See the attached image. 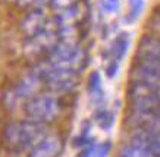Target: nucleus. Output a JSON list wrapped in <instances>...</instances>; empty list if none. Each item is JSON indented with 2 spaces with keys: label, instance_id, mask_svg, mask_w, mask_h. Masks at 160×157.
Wrapping results in <instances>:
<instances>
[{
  "label": "nucleus",
  "instance_id": "nucleus-1",
  "mask_svg": "<svg viewBox=\"0 0 160 157\" xmlns=\"http://www.w3.org/2000/svg\"><path fill=\"white\" fill-rule=\"evenodd\" d=\"M47 129H49V125L25 119L21 122L8 123L3 131V138L6 144L10 147L31 151L41 140L49 135Z\"/></svg>",
  "mask_w": 160,
  "mask_h": 157
},
{
  "label": "nucleus",
  "instance_id": "nucleus-2",
  "mask_svg": "<svg viewBox=\"0 0 160 157\" xmlns=\"http://www.w3.org/2000/svg\"><path fill=\"white\" fill-rule=\"evenodd\" d=\"M43 85H44L43 69L41 68L32 69V71L27 72L24 76H21L18 79V82L3 94V104L6 106V109L13 110L21 103H27L34 96H37Z\"/></svg>",
  "mask_w": 160,
  "mask_h": 157
},
{
  "label": "nucleus",
  "instance_id": "nucleus-3",
  "mask_svg": "<svg viewBox=\"0 0 160 157\" xmlns=\"http://www.w3.org/2000/svg\"><path fill=\"white\" fill-rule=\"evenodd\" d=\"M62 109L63 106L59 96L49 91L44 94L38 93L31 100H28L24 106V112L29 120L49 125L60 116Z\"/></svg>",
  "mask_w": 160,
  "mask_h": 157
},
{
  "label": "nucleus",
  "instance_id": "nucleus-4",
  "mask_svg": "<svg viewBox=\"0 0 160 157\" xmlns=\"http://www.w3.org/2000/svg\"><path fill=\"white\" fill-rule=\"evenodd\" d=\"M47 66L62 69H72L79 72L85 65V53L78 43L59 41L58 46L49 53Z\"/></svg>",
  "mask_w": 160,
  "mask_h": 157
},
{
  "label": "nucleus",
  "instance_id": "nucleus-5",
  "mask_svg": "<svg viewBox=\"0 0 160 157\" xmlns=\"http://www.w3.org/2000/svg\"><path fill=\"white\" fill-rule=\"evenodd\" d=\"M43 69V79L44 85L49 88L50 93L65 94L73 91V88L78 84V76L79 72L72 71V69H62V68H52V66H41Z\"/></svg>",
  "mask_w": 160,
  "mask_h": 157
},
{
  "label": "nucleus",
  "instance_id": "nucleus-6",
  "mask_svg": "<svg viewBox=\"0 0 160 157\" xmlns=\"http://www.w3.org/2000/svg\"><path fill=\"white\" fill-rule=\"evenodd\" d=\"M131 81L146 84L151 88H160V60L137 56L131 69Z\"/></svg>",
  "mask_w": 160,
  "mask_h": 157
},
{
  "label": "nucleus",
  "instance_id": "nucleus-7",
  "mask_svg": "<svg viewBox=\"0 0 160 157\" xmlns=\"http://www.w3.org/2000/svg\"><path fill=\"white\" fill-rule=\"evenodd\" d=\"M59 34H58V24L49 22L47 27L41 32H38L34 37H29L25 43V53L29 56H40V54L47 53L58 46Z\"/></svg>",
  "mask_w": 160,
  "mask_h": 157
},
{
  "label": "nucleus",
  "instance_id": "nucleus-8",
  "mask_svg": "<svg viewBox=\"0 0 160 157\" xmlns=\"http://www.w3.org/2000/svg\"><path fill=\"white\" fill-rule=\"evenodd\" d=\"M126 125L131 131H144L151 135H160V110L148 113H137L131 112L126 118Z\"/></svg>",
  "mask_w": 160,
  "mask_h": 157
},
{
  "label": "nucleus",
  "instance_id": "nucleus-9",
  "mask_svg": "<svg viewBox=\"0 0 160 157\" xmlns=\"http://www.w3.org/2000/svg\"><path fill=\"white\" fill-rule=\"evenodd\" d=\"M47 24H49V19H47L46 12L41 7H35L22 18V21L19 22V28L29 38L41 32L47 27Z\"/></svg>",
  "mask_w": 160,
  "mask_h": 157
},
{
  "label": "nucleus",
  "instance_id": "nucleus-10",
  "mask_svg": "<svg viewBox=\"0 0 160 157\" xmlns=\"http://www.w3.org/2000/svg\"><path fill=\"white\" fill-rule=\"evenodd\" d=\"M62 138L56 134H49L29 151L28 157H58L62 153Z\"/></svg>",
  "mask_w": 160,
  "mask_h": 157
},
{
  "label": "nucleus",
  "instance_id": "nucleus-11",
  "mask_svg": "<svg viewBox=\"0 0 160 157\" xmlns=\"http://www.w3.org/2000/svg\"><path fill=\"white\" fill-rule=\"evenodd\" d=\"M88 94H90V98L94 104H100L104 101V91H103V85H102V76L97 71H94L90 74L88 76ZM102 107V106H100Z\"/></svg>",
  "mask_w": 160,
  "mask_h": 157
},
{
  "label": "nucleus",
  "instance_id": "nucleus-12",
  "mask_svg": "<svg viewBox=\"0 0 160 157\" xmlns=\"http://www.w3.org/2000/svg\"><path fill=\"white\" fill-rule=\"evenodd\" d=\"M129 46H131L129 34H128V32H121V34L115 38L113 44H112V49H110L112 56H113V60L121 62V60L126 56V53H128Z\"/></svg>",
  "mask_w": 160,
  "mask_h": 157
},
{
  "label": "nucleus",
  "instance_id": "nucleus-13",
  "mask_svg": "<svg viewBox=\"0 0 160 157\" xmlns=\"http://www.w3.org/2000/svg\"><path fill=\"white\" fill-rule=\"evenodd\" d=\"M119 157H151V154L147 148L134 144V142H128L126 145L122 147Z\"/></svg>",
  "mask_w": 160,
  "mask_h": 157
},
{
  "label": "nucleus",
  "instance_id": "nucleus-14",
  "mask_svg": "<svg viewBox=\"0 0 160 157\" xmlns=\"http://www.w3.org/2000/svg\"><path fill=\"white\" fill-rule=\"evenodd\" d=\"M96 120L98 122V126L107 131V129H110L113 122H115V116H113V113L109 112L107 109L104 107H100L96 112Z\"/></svg>",
  "mask_w": 160,
  "mask_h": 157
},
{
  "label": "nucleus",
  "instance_id": "nucleus-15",
  "mask_svg": "<svg viewBox=\"0 0 160 157\" xmlns=\"http://www.w3.org/2000/svg\"><path fill=\"white\" fill-rule=\"evenodd\" d=\"M142 9H144V0H129V13L126 16V21L132 22L137 18H140Z\"/></svg>",
  "mask_w": 160,
  "mask_h": 157
},
{
  "label": "nucleus",
  "instance_id": "nucleus-16",
  "mask_svg": "<svg viewBox=\"0 0 160 157\" xmlns=\"http://www.w3.org/2000/svg\"><path fill=\"white\" fill-rule=\"evenodd\" d=\"M49 3L56 13H60L63 10L69 9L71 6L77 5V0H50Z\"/></svg>",
  "mask_w": 160,
  "mask_h": 157
},
{
  "label": "nucleus",
  "instance_id": "nucleus-17",
  "mask_svg": "<svg viewBox=\"0 0 160 157\" xmlns=\"http://www.w3.org/2000/svg\"><path fill=\"white\" fill-rule=\"evenodd\" d=\"M112 150V142L104 141L100 144H96V150H94V157H107Z\"/></svg>",
  "mask_w": 160,
  "mask_h": 157
},
{
  "label": "nucleus",
  "instance_id": "nucleus-18",
  "mask_svg": "<svg viewBox=\"0 0 160 157\" xmlns=\"http://www.w3.org/2000/svg\"><path fill=\"white\" fill-rule=\"evenodd\" d=\"M50 0H16V5L19 7H41L44 3H47Z\"/></svg>",
  "mask_w": 160,
  "mask_h": 157
},
{
  "label": "nucleus",
  "instance_id": "nucleus-19",
  "mask_svg": "<svg viewBox=\"0 0 160 157\" xmlns=\"http://www.w3.org/2000/svg\"><path fill=\"white\" fill-rule=\"evenodd\" d=\"M102 9L106 13L116 12L119 9V0H102Z\"/></svg>",
  "mask_w": 160,
  "mask_h": 157
},
{
  "label": "nucleus",
  "instance_id": "nucleus-20",
  "mask_svg": "<svg viewBox=\"0 0 160 157\" xmlns=\"http://www.w3.org/2000/svg\"><path fill=\"white\" fill-rule=\"evenodd\" d=\"M118 71H119V62L116 60H112L110 63L107 65L106 68V74L109 78H113V76H116L118 75Z\"/></svg>",
  "mask_w": 160,
  "mask_h": 157
},
{
  "label": "nucleus",
  "instance_id": "nucleus-21",
  "mask_svg": "<svg viewBox=\"0 0 160 157\" xmlns=\"http://www.w3.org/2000/svg\"><path fill=\"white\" fill-rule=\"evenodd\" d=\"M94 150H96V144L91 142L90 145L84 147L82 150L79 151V154H78L77 157H94Z\"/></svg>",
  "mask_w": 160,
  "mask_h": 157
},
{
  "label": "nucleus",
  "instance_id": "nucleus-22",
  "mask_svg": "<svg viewBox=\"0 0 160 157\" xmlns=\"http://www.w3.org/2000/svg\"><path fill=\"white\" fill-rule=\"evenodd\" d=\"M151 24H153V27H154V30L160 31V7L157 9V12L154 13V16H153V19H151Z\"/></svg>",
  "mask_w": 160,
  "mask_h": 157
},
{
  "label": "nucleus",
  "instance_id": "nucleus-23",
  "mask_svg": "<svg viewBox=\"0 0 160 157\" xmlns=\"http://www.w3.org/2000/svg\"><path fill=\"white\" fill-rule=\"evenodd\" d=\"M157 96H159V98H160V88L157 90Z\"/></svg>",
  "mask_w": 160,
  "mask_h": 157
}]
</instances>
